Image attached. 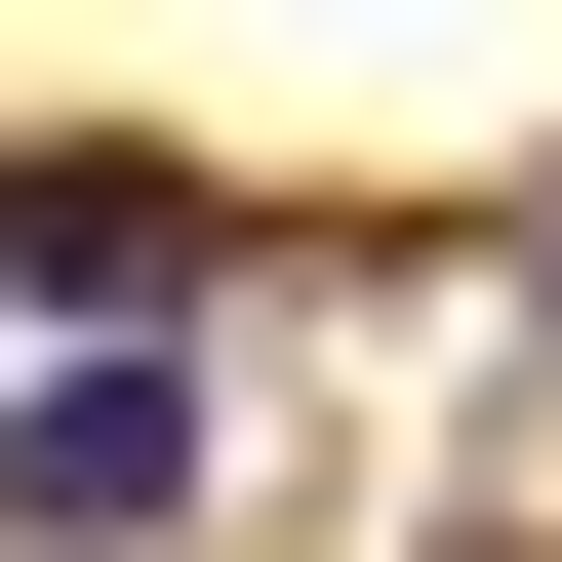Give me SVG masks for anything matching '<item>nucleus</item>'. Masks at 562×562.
Masks as SVG:
<instances>
[{
	"label": "nucleus",
	"mask_w": 562,
	"mask_h": 562,
	"mask_svg": "<svg viewBox=\"0 0 562 562\" xmlns=\"http://www.w3.org/2000/svg\"><path fill=\"white\" fill-rule=\"evenodd\" d=\"M201 281H241V201H161V161H0V322H41V362H161Z\"/></svg>",
	"instance_id": "f257e3e1"
},
{
	"label": "nucleus",
	"mask_w": 562,
	"mask_h": 562,
	"mask_svg": "<svg viewBox=\"0 0 562 562\" xmlns=\"http://www.w3.org/2000/svg\"><path fill=\"white\" fill-rule=\"evenodd\" d=\"M0 522H41V562H161L201 522V362H41V402H0Z\"/></svg>",
	"instance_id": "f03ea898"
},
{
	"label": "nucleus",
	"mask_w": 562,
	"mask_h": 562,
	"mask_svg": "<svg viewBox=\"0 0 562 562\" xmlns=\"http://www.w3.org/2000/svg\"><path fill=\"white\" fill-rule=\"evenodd\" d=\"M522 322H562V201H522Z\"/></svg>",
	"instance_id": "7ed1b4c3"
}]
</instances>
